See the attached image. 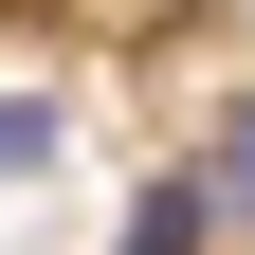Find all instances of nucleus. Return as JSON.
I'll use <instances>...</instances> for the list:
<instances>
[{
  "label": "nucleus",
  "mask_w": 255,
  "mask_h": 255,
  "mask_svg": "<svg viewBox=\"0 0 255 255\" xmlns=\"http://www.w3.org/2000/svg\"><path fill=\"white\" fill-rule=\"evenodd\" d=\"M128 237H146V255H201V237H219V182H201V164H164L146 201H128Z\"/></svg>",
  "instance_id": "obj_1"
},
{
  "label": "nucleus",
  "mask_w": 255,
  "mask_h": 255,
  "mask_svg": "<svg viewBox=\"0 0 255 255\" xmlns=\"http://www.w3.org/2000/svg\"><path fill=\"white\" fill-rule=\"evenodd\" d=\"M201 182H219V219H255V91L219 110V146H201Z\"/></svg>",
  "instance_id": "obj_2"
},
{
  "label": "nucleus",
  "mask_w": 255,
  "mask_h": 255,
  "mask_svg": "<svg viewBox=\"0 0 255 255\" xmlns=\"http://www.w3.org/2000/svg\"><path fill=\"white\" fill-rule=\"evenodd\" d=\"M55 164V91H0V182H37Z\"/></svg>",
  "instance_id": "obj_3"
}]
</instances>
